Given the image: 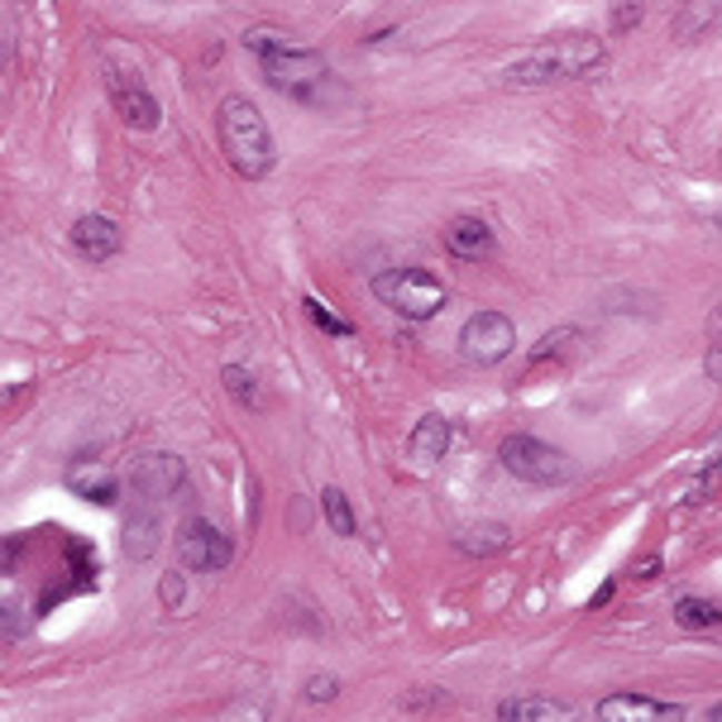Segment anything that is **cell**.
<instances>
[{
    "label": "cell",
    "instance_id": "cell-30",
    "mask_svg": "<svg viewBox=\"0 0 722 722\" xmlns=\"http://www.w3.org/2000/svg\"><path fill=\"white\" fill-rule=\"evenodd\" d=\"M709 718H713V722H722V703H713V709H709Z\"/></svg>",
    "mask_w": 722,
    "mask_h": 722
},
{
    "label": "cell",
    "instance_id": "cell-3",
    "mask_svg": "<svg viewBox=\"0 0 722 722\" xmlns=\"http://www.w3.org/2000/svg\"><path fill=\"white\" fill-rule=\"evenodd\" d=\"M216 135H220V154L230 158V168L239 178L259 182L273 172V135L268 120L259 116V106L249 96H226L216 110Z\"/></svg>",
    "mask_w": 722,
    "mask_h": 722
},
{
    "label": "cell",
    "instance_id": "cell-26",
    "mask_svg": "<svg viewBox=\"0 0 722 722\" xmlns=\"http://www.w3.org/2000/svg\"><path fill=\"white\" fill-rule=\"evenodd\" d=\"M718 488H722V464H713V469L703 474L694 488H689V503H709V497H713Z\"/></svg>",
    "mask_w": 722,
    "mask_h": 722
},
{
    "label": "cell",
    "instance_id": "cell-7",
    "mask_svg": "<svg viewBox=\"0 0 722 722\" xmlns=\"http://www.w3.org/2000/svg\"><path fill=\"white\" fill-rule=\"evenodd\" d=\"M106 91H110V101H116L120 120L130 125V130H144V135L158 130L164 110H158L154 91L139 82V72H125V68H116V62H106Z\"/></svg>",
    "mask_w": 722,
    "mask_h": 722
},
{
    "label": "cell",
    "instance_id": "cell-9",
    "mask_svg": "<svg viewBox=\"0 0 722 722\" xmlns=\"http://www.w3.org/2000/svg\"><path fill=\"white\" fill-rule=\"evenodd\" d=\"M187 469L178 455H144L135 469V493L149 497V503H168L172 493H182Z\"/></svg>",
    "mask_w": 722,
    "mask_h": 722
},
{
    "label": "cell",
    "instance_id": "cell-4",
    "mask_svg": "<svg viewBox=\"0 0 722 722\" xmlns=\"http://www.w3.org/2000/svg\"><path fill=\"white\" fill-rule=\"evenodd\" d=\"M374 297L407 320H431L445 307V283L426 268H383L374 278Z\"/></svg>",
    "mask_w": 722,
    "mask_h": 722
},
{
    "label": "cell",
    "instance_id": "cell-17",
    "mask_svg": "<svg viewBox=\"0 0 722 722\" xmlns=\"http://www.w3.org/2000/svg\"><path fill=\"white\" fill-rule=\"evenodd\" d=\"M158 551V512L139 507L130 522H125V555L130 560H149Z\"/></svg>",
    "mask_w": 722,
    "mask_h": 722
},
{
    "label": "cell",
    "instance_id": "cell-2",
    "mask_svg": "<svg viewBox=\"0 0 722 722\" xmlns=\"http://www.w3.org/2000/svg\"><path fill=\"white\" fill-rule=\"evenodd\" d=\"M607 62L603 39L593 34H560L545 48H532L526 58H517L512 68H503V87L532 91V87H555V82H584Z\"/></svg>",
    "mask_w": 722,
    "mask_h": 722
},
{
    "label": "cell",
    "instance_id": "cell-23",
    "mask_svg": "<svg viewBox=\"0 0 722 722\" xmlns=\"http://www.w3.org/2000/svg\"><path fill=\"white\" fill-rule=\"evenodd\" d=\"M301 307H307V316L316 320V326L320 330H326V335H340V340H349V335H355V326H349V320H340V316H335L330 307H326V301H320V297H307V301H301Z\"/></svg>",
    "mask_w": 722,
    "mask_h": 722
},
{
    "label": "cell",
    "instance_id": "cell-18",
    "mask_svg": "<svg viewBox=\"0 0 722 722\" xmlns=\"http://www.w3.org/2000/svg\"><path fill=\"white\" fill-rule=\"evenodd\" d=\"M675 622L684 632H709V627H722V603L713 599H699V593H684L675 603Z\"/></svg>",
    "mask_w": 722,
    "mask_h": 722
},
{
    "label": "cell",
    "instance_id": "cell-27",
    "mask_svg": "<svg viewBox=\"0 0 722 722\" xmlns=\"http://www.w3.org/2000/svg\"><path fill=\"white\" fill-rule=\"evenodd\" d=\"M187 593V580L182 574H164V584H158V599H164V607H178Z\"/></svg>",
    "mask_w": 722,
    "mask_h": 722
},
{
    "label": "cell",
    "instance_id": "cell-5",
    "mask_svg": "<svg viewBox=\"0 0 722 722\" xmlns=\"http://www.w3.org/2000/svg\"><path fill=\"white\" fill-rule=\"evenodd\" d=\"M497 459H503V469L512 478H522V484H536V488H555V484H570L574 478V464L555 451V445H545L536 436H507L497 445Z\"/></svg>",
    "mask_w": 722,
    "mask_h": 722
},
{
    "label": "cell",
    "instance_id": "cell-13",
    "mask_svg": "<svg viewBox=\"0 0 722 722\" xmlns=\"http://www.w3.org/2000/svg\"><path fill=\"white\" fill-rule=\"evenodd\" d=\"M68 488H72L77 497H87V503H101V507H110V503L120 497L116 474L101 469L96 459H72V464H68Z\"/></svg>",
    "mask_w": 722,
    "mask_h": 722
},
{
    "label": "cell",
    "instance_id": "cell-16",
    "mask_svg": "<svg viewBox=\"0 0 722 722\" xmlns=\"http://www.w3.org/2000/svg\"><path fill=\"white\" fill-rule=\"evenodd\" d=\"M455 551H464V555H497V551H507V526L503 522L459 526V532H455Z\"/></svg>",
    "mask_w": 722,
    "mask_h": 722
},
{
    "label": "cell",
    "instance_id": "cell-11",
    "mask_svg": "<svg viewBox=\"0 0 722 722\" xmlns=\"http://www.w3.org/2000/svg\"><path fill=\"white\" fill-rule=\"evenodd\" d=\"M72 249L82 254L87 264H110L120 254V226L106 216H82L72 226Z\"/></svg>",
    "mask_w": 722,
    "mask_h": 722
},
{
    "label": "cell",
    "instance_id": "cell-14",
    "mask_svg": "<svg viewBox=\"0 0 722 722\" xmlns=\"http://www.w3.org/2000/svg\"><path fill=\"white\" fill-rule=\"evenodd\" d=\"M445 451H451V422H445L441 412L422 416L412 431V441H407V455L416 464H436V459H445Z\"/></svg>",
    "mask_w": 722,
    "mask_h": 722
},
{
    "label": "cell",
    "instance_id": "cell-19",
    "mask_svg": "<svg viewBox=\"0 0 722 722\" xmlns=\"http://www.w3.org/2000/svg\"><path fill=\"white\" fill-rule=\"evenodd\" d=\"M503 722H565L570 709H560V703H545V699H507L503 709H497Z\"/></svg>",
    "mask_w": 722,
    "mask_h": 722
},
{
    "label": "cell",
    "instance_id": "cell-22",
    "mask_svg": "<svg viewBox=\"0 0 722 722\" xmlns=\"http://www.w3.org/2000/svg\"><path fill=\"white\" fill-rule=\"evenodd\" d=\"M220 383H226V393L235 397L239 407H259V388H254V374L239 364H226L220 368Z\"/></svg>",
    "mask_w": 722,
    "mask_h": 722
},
{
    "label": "cell",
    "instance_id": "cell-29",
    "mask_svg": "<svg viewBox=\"0 0 722 722\" xmlns=\"http://www.w3.org/2000/svg\"><path fill=\"white\" fill-rule=\"evenodd\" d=\"M24 388H6V393H0V407H6V403H14V397H20Z\"/></svg>",
    "mask_w": 722,
    "mask_h": 722
},
{
    "label": "cell",
    "instance_id": "cell-25",
    "mask_svg": "<svg viewBox=\"0 0 722 722\" xmlns=\"http://www.w3.org/2000/svg\"><path fill=\"white\" fill-rule=\"evenodd\" d=\"M641 14H646L641 0H617V6H613V29H617V34H627V29L641 24Z\"/></svg>",
    "mask_w": 722,
    "mask_h": 722
},
{
    "label": "cell",
    "instance_id": "cell-21",
    "mask_svg": "<svg viewBox=\"0 0 722 722\" xmlns=\"http://www.w3.org/2000/svg\"><path fill=\"white\" fill-rule=\"evenodd\" d=\"M320 512H326V522H330V532L335 536H355L359 526H355V507H349V497L340 488H326L320 493Z\"/></svg>",
    "mask_w": 722,
    "mask_h": 722
},
{
    "label": "cell",
    "instance_id": "cell-15",
    "mask_svg": "<svg viewBox=\"0 0 722 722\" xmlns=\"http://www.w3.org/2000/svg\"><path fill=\"white\" fill-rule=\"evenodd\" d=\"M722 24V0H684V10L675 14V39H703Z\"/></svg>",
    "mask_w": 722,
    "mask_h": 722
},
{
    "label": "cell",
    "instance_id": "cell-1",
    "mask_svg": "<svg viewBox=\"0 0 722 722\" xmlns=\"http://www.w3.org/2000/svg\"><path fill=\"white\" fill-rule=\"evenodd\" d=\"M245 48L259 58L264 82L273 91L293 96V101H307V106L326 101L330 68H326V58H320L316 48H293L287 34H273V29H254V34H245Z\"/></svg>",
    "mask_w": 722,
    "mask_h": 722
},
{
    "label": "cell",
    "instance_id": "cell-20",
    "mask_svg": "<svg viewBox=\"0 0 722 722\" xmlns=\"http://www.w3.org/2000/svg\"><path fill=\"white\" fill-rule=\"evenodd\" d=\"M580 340H584V330H580V326H560V330H551V335H541V345L532 349V355H526V368H532V374H536L541 364L565 359V355H570V349L580 345Z\"/></svg>",
    "mask_w": 722,
    "mask_h": 722
},
{
    "label": "cell",
    "instance_id": "cell-24",
    "mask_svg": "<svg viewBox=\"0 0 722 722\" xmlns=\"http://www.w3.org/2000/svg\"><path fill=\"white\" fill-rule=\"evenodd\" d=\"M703 374H709V383L722 388V307L709 320V355H703Z\"/></svg>",
    "mask_w": 722,
    "mask_h": 722
},
{
    "label": "cell",
    "instance_id": "cell-6",
    "mask_svg": "<svg viewBox=\"0 0 722 722\" xmlns=\"http://www.w3.org/2000/svg\"><path fill=\"white\" fill-rule=\"evenodd\" d=\"M512 349H517V326L503 316V311H478L464 320L459 330V355L469 364H503Z\"/></svg>",
    "mask_w": 722,
    "mask_h": 722
},
{
    "label": "cell",
    "instance_id": "cell-10",
    "mask_svg": "<svg viewBox=\"0 0 722 722\" xmlns=\"http://www.w3.org/2000/svg\"><path fill=\"white\" fill-rule=\"evenodd\" d=\"M593 713H599L603 722H680V718H684L680 703L641 699V694H607Z\"/></svg>",
    "mask_w": 722,
    "mask_h": 722
},
{
    "label": "cell",
    "instance_id": "cell-28",
    "mask_svg": "<svg viewBox=\"0 0 722 722\" xmlns=\"http://www.w3.org/2000/svg\"><path fill=\"white\" fill-rule=\"evenodd\" d=\"M335 689H340V684H335V675H311L307 680V699L311 703H326V699H335Z\"/></svg>",
    "mask_w": 722,
    "mask_h": 722
},
{
    "label": "cell",
    "instance_id": "cell-12",
    "mask_svg": "<svg viewBox=\"0 0 722 722\" xmlns=\"http://www.w3.org/2000/svg\"><path fill=\"white\" fill-rule=\"evenodd\" d=\"M445 249L464 264H484V259H493L497 245H493V230L478 216H455L451 226H445Z\"/></svg>",
    "mask_w": 722,
    "mask_h": 722
},
{
    "label": "cell",
    "instance_id": "cell-8",
    "mask_svg": "<svg viewBox=\"0 0 722 722\" xmlns=\"http://www.w3.org/2000/svg\"><path fill=\"white\" fill-rule=\"evenodd\" d=\"M178 555H182L187 570L216 574V570L230 565V536L220 532V526H211L206 517H191L182 532H178Z\"/></svg>",
    "mask_w": 722,
    "mask_h": 722
}]
</instances>
